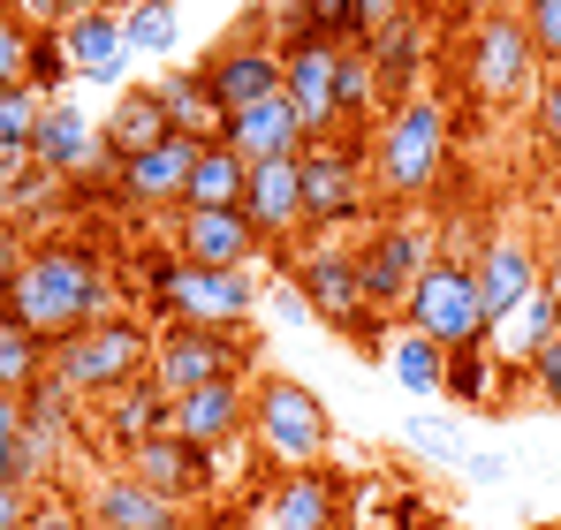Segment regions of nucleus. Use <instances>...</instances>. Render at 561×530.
Wrapping results in <instances>:
<instances>
[{"label":"nucleus","mask_w":561,"mask_h":530,"mask_svg":"<svg viewBox=\"0 0 561 530\" xmlns=\"http://www.w3.org/2000/svg\"><path fill=\"white\" fill-rule=\"evenodd\" d=\"M0 311L23 319L46 342H69V334H84L99 319H114V273L84 235H46V243H31V258H23Z\"/></svg>","instance_id":"obj_1"},{"label":"nucleus","mask_w":561,"mask_h":530,"mask_svg":"<svg viewBox=\"0 0 561 530\" xmlns=\"http://www.w3.org/2000/svg\"><path fill=\"white\" fill-rule=\"evenodd\" d=\"M160 326H213V334H251L259 319V280L251 265H190V258H152L145 280Z\"/></svg>","instance_id":"obj_2"},{"label":"nucleus","mask_w":561,"mask_h":530,"mask_svg":"<svg viewBox=\"0 0 561 530\" xmlns=\"http://www.w3.org/2000/svg\"><path fill=\"white\" fill-rule=\"evenodd\" d=\"M448 168V106L433 91L387 106L373 129V197L387 205H417Z\"/></svg>","instance_id":"obj_3"},{"label":"nucleus","mask_w":561,"mask_h":530,"mask_svg":"<svg viewBox=\"0 0 561 530\" xmlns=\"http://www.w3.org/2000/svg\"><path fill=\"white\" fill-rule=\"evenodd\" d=\"M54 387H69L77 402H106V394H122L129 379H152V326L145 319H129V311H114V319H99L84 334H69V342H54Z\"/></svg>","instance_id":"obj_4"},{"label":"nucleus","mask_w":561,"mask_h":530,"mask_svg":"<svg viewBox=\"0 0 561 530\" xmlns=\"http://www.w3.org/2000/svg\"><path fill=\"white\" fill-rule=\"evenodd\" d=\"M251 447L274 470H319L327 447H334V417L304 379L266 371V379H251Z\"/></svg>","instance_id":"obj_5"},{"label":"nucleus","mask_w":561,"mask_h":530,"mask_svg":"<svg viewBox=\"0 0 561 530\" xmlns=\"http://www.w3.org/2000/svg\"><path fill=\"white\" fill-rule=\"evenodd\" d=\"M456 77H463V91L478 106H516V99L539 91V46H531V31H524L516 8H493V15L463 23Z\"/></svg>","instance_id":"obj_6"},{"label":"nucleus","mask_w":561,"mask_h":530,"mask_svg":"<svg viewBox=\"0 0 561 530\" xmlns=\"http://www.w3.org/2000/svg\"><path fill=\"white\" fill-rule=\"evenodd\" d=\"M296 182H304V228H350L373 205V145L357 137H319L296 152Z\"/></svg>","instance_id":"obj_7"},{"label":"nucleus","mask_w":561,"mask_h":530,"mask_svg":"<svg viewBox=\"0 0 561 530\" xmlns=\"http://www.w3.org/2000/svg\"><path fill=\"white\" fill-rule=\"evenodd\" d=\"M251 334H213V326H160L152 334V379L160 394H197V387H228V379H251Z\"/></svg>","instance_id":"obj_8"},{"label":"nucleus","mask_w":561,"mask_h":530,"mask_svg":"<svg viewBox=\"0 0 561 530\" xmlns=\"http://www.w3.org/2000/svg\"><path fill=\"white\" fill-rule=\"evenodd\" d=\"M288 280L304 296V311L350 342L373 334V303H365V273H357V251L350 243H311L304 258H288Z\"/></svg>","instance_id":"obj_9"},{"label":"nucleus","mask_w":561,"mask_h":530,"mask_svg":"<svg viewBox=\"0 0 561 530\" xmlns=\"http://www.w3.org/2000/svg\"><path fill=\"white\" fill-rule=\"evenodd\" d=\"M402 319H410L425 342H440V349H470V342H485L478 265H470V258H433L425 273H417V288H410Z\"/></svg>","instance_id":"obj_10"},{"label":"nucleus","mask_w":561,"mask_h":530,"mask_svg":"<svg viewBox=\"0 0 561 530\" xmlns=\"http://www.w3.org/2000/svg\"><path fill=\"white\" fill-rule=\"evenodd\" d=\"M334 77H342V46L311 38V31H288V46H280V99L296 106L311 145L334 137Z\"/></svg>","instance_id":"obj_11"},{"label":"nucleus","mask_w":561,"mask_h":530,"mask_svg":"<svg viewBox=\"0 0 561 530\" xmlns=\"http://www.w3.org/2000/svg\"><path fill=\"white\" fill-rule=\"evenodd\" d=\"M168 433L197 454H220V447L251 440V379H228V387H197L168 402Z\"/></svg>","instance_id":"obj_12"},{"label":"nucleus","mask_w":561,"mask_h":530,"mask_svg":"<svg viewBox=\"0 0 561 530\" xmlns=\"http://www.w3.org/2000/svg\"><path fill=\"white\" fill-rule=\"evenodd\" d=\"M433 265L425 251V235L410 228V220H379L373 235L357 243V273H365V303H410V288H417V273Z\"/></svg>","instance_id":"obj_13"},{"label":"nucleus","mask_w":561,"mask_h":530,"mask_svg":"<svg viewBox=\"0 0 561 530\" xmlns=\"http://www.w3.org/2000/svg\"><path fill=\"white\" fill-rule=\"evenodd\" d=\"M31 160H38L54 182H77V175H92V168H106L99 122L77 106V99H46V106H38V129H31Z\"/></svg>","instance_id":"obj_14"},{"label":"nucleus","mask_w":561,"mask_h":530,"mask_svg":"<svg viewBox=\"0 0 561 530\" xmlns=\"http://www.w3.org/2000/svg\"><path fill=\"white\" fill-rule=\"evenodd\" d=\"M84 523L99 530H183V500H168V493H152V485H137L129 470H106L84 485Z\"/></svg>","instance_id":"obj_15"},{"label":"nucleus","mask_w":561,"mask_h":530,"mask_svg":"<svg viewBox=\"0 0 561 530\" xmlns=\"http://www.w3.org/2000/svg\"><path fill=\"white\" fill-rule=\"evenodd\" d=\"M61 54L84 84H106V91H129V38H122V8H92V15H69L61 31Z\"/></svg>","instance_id":"obj_16"},{"label":"nucleus","mask_w":561,"mask_h":530,"mask_svg":"<svg viewBox=\"0 0 561 530\" xmlns=\"http://www.w3.org/2000/svg\"><path fill=\"white\" fill-rule=\"evenodd\" d=\"M470 265H478V311H485V334H493L501 319H516V311L531 303V288H539V251H531L524 235H493Z\"/></svg>","instance_id":"obj_17"},{"label":"nucleus","mask_w":561,"mask_h":530,"mask_svg":"<svg viewBox=\"0 0 561 530\" xmlns=\"http://www.w3.org/2000/svg\"><path fill=\"white\" fill-rule=\"evenodd\" d=\"M197 152H205V145L168 137L160 152H145V160L114 168V205H129V212H175V205H183L190 168H197Z\"/></svg>","instance_id":"obj_18"},{"label":"nucleus","mask_w":561,"mask_h":530,"mask_svg":"<svg viewBox=\"0 0 561 530\" xmlns=\"http://www.w3.org/2000/svg\"><path fill=\"white\" fill-rule=\"evenodd\" d=\"M259 530H342V485L327 470H280L259 500Z\"/></svg>","instance_id":"obj_19"},{"label":"nucleus","mask_w":561,"mask_h":530,"mask_svg":"<svg viewBox=\"0 0 561 530\" xmlns=\"http://www.w3.org/2000/svg\"><path fill=\"white\" fill-rule=\"evenodd\" d=\"M205 84L213 99L228 106V122L243 114V106H259V99H280V46H259V38H228L220 54H205Z\"/></svg>","instance_id":"obj_20"},{"label":"nucleus","mask_w":561,"mask_h":530,"mask_svg":"<svg viewBox=\"0 0 561 530\" xmlns=\"http://www.w3.org/2000/svg\"><path fill=\"white\" fill-rule=\"evenodd\" d=\"M168 137H175V122H168L160 91H152V84L114 91V114L99 122V152H106V168H129V160H145V152H160Z\"/></svg>","instance_id":"obj_21"},{"label":"nucleus","mask_w":561,"mask_h":530,"mask_svg":"<svg viewBox=\"0 0 561 530\" xmlns=\"http://www.w3.org/2000/svg\"><path fill=\"white\" fill-rule=\"evenodd\" d=\"M259 251L266 243L243 220V205L236 212H175V258H190V265H251Z\"/></svg>","instance_id":"obj_22"},{"label":"nucleus","mask_w":561,"mask_h":530,"mask_svg":"<svg viewBox=\"0 0 561 530\" xmlns=\"http://www.w3.org/2000/svg\"><path fill=\"white\" fill-rule=\"evenodd\" d=\"M129 477L152 485V493H168V500H197V493L213 485V454L183 447L175 433H152V440L129 447Z\"/></svg>","instance_id":"obj_23"},{"label":"nucleus","mask_w":561,"mask_h":530,"mask_svg":"<svg viewBox=\"0 0 561 530\" xmlns=\"http://www.w3.org/2000/svg\"><path fill=\"white\" fill-rule=\"evenodd\" d=\"M365 61H373L379 106H402V99H417V61H425V15L410 8L402 23L373 31V38H365Z\"/></svg>","instance_id":"obj_24"},{"label":"nucleus","mask_w":561,"mask_h":530,"mask_svg":"<svg viewBox=\"0 0 561 530\" xmlns=\"http://www.w3.org/2000/svg\"><path fill=\"white\" fill-rule=\"evenodd\" d=\"M243 220L259 228V243H296V228H304V182H296V160L251 168V189H243Z\"/></svg>","instance_id":"obj_25"},{"label":"nucleus","mask_w":561,"mask_h":530,"mask_svg":"<svg viewBox=\"0 0 561 530\" xmlns=\"http://www.w3.org/2000/svg\"><path fill=\"white\" fill-rule=\"evenodd\" d=\"M228 145H236L251 168H274V160H296L311 137H304V122H296L288 99H259V106H243V114L228 122Z\"/></svg>","instance_id":"obj_26"},{"label":"nucleus","mask_w":561,"mask_h":530,"mask_svg":"<svg viewBox=\"0 0 561 530\" xmlns=\"http://www.w3.org/2000/svg\"><path fill=\"white\" fill-rule=\"evenodd\" d=\"M152 91H160V106H168L175 137H190V145H228V106L213 99L205 69H168Z\"/></svg>","instance_id":"obj_27"},{"label":"nucleus","mask_w":561,"mask_h":530,"mask_svg":"<svg viewBox=\"0 0 561 530\" xmlns=\"http://www.w3.org/2000/svg\"><path fill=\"white\" fill-rule=\"evenodd\" d=\"M243 189H251V160H243L236 145H205L197 168H190V182H183V205H175V212H236Z\"/></svg>","instance_id":"obj_28"},{"label":"nucleus","mask_w":561,"mask_h":530,"mask_svg":"<svg viewBox=\"0 0 561 530\" xmlns=\"http://www.w3.org/2000/svg\"><path fill=\"white\" fill-rule=\"evenodd\" d=\"M99 433L122 447V454L137 440H152V433H168V394H160V379H129L122 394H106V402H99Z\"/></svg>","instance_id":"obj_29"},{"label":"nucleus","mask_w":561,"mask_h":530,"mask_svg":"<svg viewBox=\"0 0 561 530\" xmlns=\"http://www.w3.org/2000/svg\"><path fill=\"white\" fill-rule=\"evenodd\" d=\"M379 356H387V379H394L402 394H440V387H448V349L425 342L417 326H402Z\"/></svg>","instance_id":"obj_30"},{"label":"nucleus","mask_w":561,"mask_h":530,"mask_svg":"<svg viewBox=\"0 0 561 530\" xmlns=\"http://www.w3.org/2000/svg\"><path fill=\"white\" fill-rule=\"evenodd\" d=\"M46 364H54V342H46V334H31L23 319H8V311H0V394H31L38 379H54Z\"/></svg>","instance_id":"obj_31"},{"label":"nucleus","mask_w":561,"mask_h":530,"mask_svg":"<svg viewBox=\"0 0 561 530\" xmlns=\"http://www.w3.org/2000/svg\"><path fill=\"white\" fill-rule=\"evenodd\" d=\"M122 38H129V54L175 61V46H183V8H175V0H129V8H122Z\"/></svg>","instance_id":"obj_32"},{"label":"nucleus","mask_w":561,"mask_h":530,"mask_svg":"<svg viewBox=\"0 0 561 530\" xmlns=\"http://www.w3.org/2000/svg\"><path fill=\"white\" fill-rule=\"evenodd\" d=\"M501 371L508 364H493V349L485 342H470V349H448V402H463V410H485L493 394H501Z\"/></svg>","instance_id":"obj_33"},{"label":"nucleus","mask_w":561,"mask_h":530,"mask_svg":"<svg viewBox=\"0 0 561 530\" xmlns=\"http://www.w3.org/2000/svg\"><path fill=\"white\" fill-rule=\"evenodd\" d=\"M508 326V342H516V364H531V349H547L561 334V296L554 288H531V303L516 311V319H501Z\"/></svg>","instance_id":"obj_34"},{"label":"nucleus","mask_w":561,"mask_h":530,"mask_svg":"<svg viewBox=\"0 0 561 530\" xmlns=\"http://www.w3.org/2000/svg\"><path fill=\"white\" fill-rule=\"evenodd\" d=\"M31 46H38V31L0 8V91H31Z\"/></svg>","instance_id":"obj_35"},{"label":"nucleus","mask_w":561,"mask_h":530,"mask_svg":"<svg viewBox=\"0 0 561 530\" xmlns=\"http://www.w3.org/2000/svg\"><path fill=\"white\" fill-rule=\"evenodd\" d=\"M296 31L334 38V46H357V0H296Z\"/></svg>","instance_id":"obj_36"},{"label":"nucleus","mask_w":561,"mask_h":530,"mask_svg":"<svg viewBox=\"0 0 561 530\" xmlns=\"http://www.w3.org/2000/svg\"><path fill=\"white\" fill-rule=\"evenodd\" d=\"M69 77H77V69H69V54H61V38L38 31V46H31V91H38V99H69Z\"/></svg>","instance_id":"obj_37"},{"label":"nucleus","mask_w":561,"mask_h":530,"mask_svg":"<svg viewBox=\"0 0 561 530\" xmlns=\"http://www.w3.org/2000/svg\"><path fill=\"white\" fill-rule=\"evenodd\" d=\"M38 91H0V152H31V129H38Z\"/></svg>","instance_id":"obj_38"},{"label":"nucleus","mask_w":561,"mask_h":530,"mask_svg":"<svg viewBox=\"0 0 561 530\" xmlns=\"http://www.w3.org/2000/svg\"><path fill=\"white\" fill-rule=\"evenodd\" d=\"M0 485H23V394H0Z\"/></svg>","instance_id":"obj_39"},{"label":"nucleus","mask_w":561,"mask_h":530,"mask_svg":"<svg viewBox=\"0 0 561 530\" xmlns=\"http://www.w3.org/2000/svg\"><path fill=\"white\" fill-rule=\"evenodd\" d=\"M516 15H524V31H531L539 61H554V69H561V0H524Z\"/></svg>","instance_id":"obj_40"},{"label":"nucleus","mask_w":561,"mask_h":530,"mask_svg":"<svg viewBox=\"0 0 561 530\" xmlns=\"http://www.w3.org/2000/svg\"><path fill=\"white\" fill-rule=\"evenodd\" d=\"M531 129H539V137L561 152V69H547V77H539V91H531Z\"/></svg>","instance_id":"obj_41"},{"label":"nucleus","mask_w":561,"mask_h":530,"mask_svg":"<svg viewBox=\"0 0 561 530\" xmlns=\"http://www.w3.org/2000/svg\"><path fill=\"white\" fill-rule=\"evenodd\" d=\"M524 379L539 387V402H561V334L547 342V349H531V364H524Z\"/></svg>","instance_id":"obj_42"},{"label":"nucleus","mask_w":561,"mask_h":530,"mask_svg":"<svg viewBox=\"0 0 561 530\" xmlns=\"http://www.w3.org/2000/svg\"><path fill=\"white\" fill-rule=\"evenodd\" d=\"M31 258V243H23V228L15 220H0V303H8V288H15V273Z\"/></svg>","instance_id":"obj_43"},{"label":"nucleus","mask_w":561,"mask_h":530,"mask_svg":"<svg viewBox=\"0 0 561 530\" xmlns=\"http://www.w3.org/2000/svg\"><path fill=\"white\" fill-rule=\"evenodd\" d=\"M38 516V493L31 485H0V530H31Z\"/></svg>","instance_id":"obj_44"},{"label":"nucleus","mask_w":561,"mask_h":530,"mask_svg":"<svg viewBox=\"0 0 561 530\" xmlns=\"http://www.w3.org/2000/svg\"><path fill=\"white\" fill-rule=\"evenodd\" d=\"M402 15H410V0H357V46L373 31H387V23H402Z\"/></svg>","instance_id":"obj_45"},{"label":"nucleus","mask_w":561,"mask_h":530,"mask_svg":"<svg viewBox=\"0 0 561 530\" xmlns=\"http://www.w3.org/2000/svg\"><path fill=\"white\" fill-rule=\"evenodd\" d=\"M410 447L433 454V462H463V447L448 440V425H410Z\"/></svg>","instance_id":"obj_46"},{"label":"nucleus","mask_w":561,"mask_h":530,"mask_svg":"<svg viewBox=\"0 0 561 530\" xmlns=\"http://www.w3.org/2000/svg\"><path fill=\"white\" fill-rule=\"evenodd\" d=\"M0 8H8V15H23L31 31H61V15H69L61 0H0Z\"/></svg>","instance_id":"obj_47"},{"label":"nucleus","mask_w":561,"mask_h":530,"mask_svg":"<svg viewBox=\"0 0 561 530\" xmlns=\"http://www.w3.org/2000/svg\"><path fill=\"white\" fill-rule=\"evenodd\" d=\"M31 530H99V523H84V508H46V500H38Z\"/></svg>","instance_id":"obj_48"},{"label":"nucleus","mask_w":561,"mask_h":530,"mask_svg":"<svg viewBox=\"0 0 561 530\" xmlns=\"http://www.w3.org/2000/svg\"><path fill=\"white\" fill-rule=\"evenodd\" d=\"M463 477H478V485H501V477H508V462H501V454H463Z\"/></svg>","instance_id":"obj_49"},{"label":"nucleus","mask_w":561,"mask_h":530,"mask_svg":"<svg viewBox=\"0 0 561 530\" xmlns=\"http://www.w3.org/2000/svg\"><path fill=\"white\" fill-rule=\"evenodd\" d=\"M493 8H501V0H448L440 15H456V23H478V15H493Z\"/></svg>","instance_id":"obj_50"},{"label":"nucleus","mask_w":561,"mask_h":530,"mask_svg":"<svg viewBox=\"0 0 561 530\" xmlns=\"http://www.w3.org/2000/svg\"><path fill=\"white\" fill-rule=\"evenodd\" d=\"M61 8H69V15H92V8H129V0H61ZM69 15H61V23H69Z\"/></svg>","instance_id":"obj_51"},{"label":"nucleus","mask_w":561,"mask_h":530,"mask_svg":"<svg viewBox=\"0 0 561 530\" xmlns=\"http://www.w3.org/2000/svg\"><path fill=\"white\" fill-rule=\"evenodd\" d=\"M547 205H554V220H561V152H554V168H547Z\"/></svg>","instance_id":"obj_52"},{"label":"nucleus","mask_w":561,"mask_h":530,"mask_svg":"<svg viewBox=\"0 0 561 530\" xmlns=\"http://www.w3.org/2000/svg\"><path fill=\"white\" fill-rule=\"evenodd\" d=\"M410 8H417V15H440V8H448V0H410Z\"/></svg>","instance_id":"obj_53"},{"label":"nucleus","mask_w":561,"mask_h":530,"mask_svg":"<svg viewBox=\"0 0 561 530\" xmlns=\"http://www.w3.org/2000/svg\"><path fill=\"white\" fill-rule=\"evenodd\" d=\"M516 8H524V0H516Z\"/></svg>","instance_id":"obj_54"}]
</instances>
